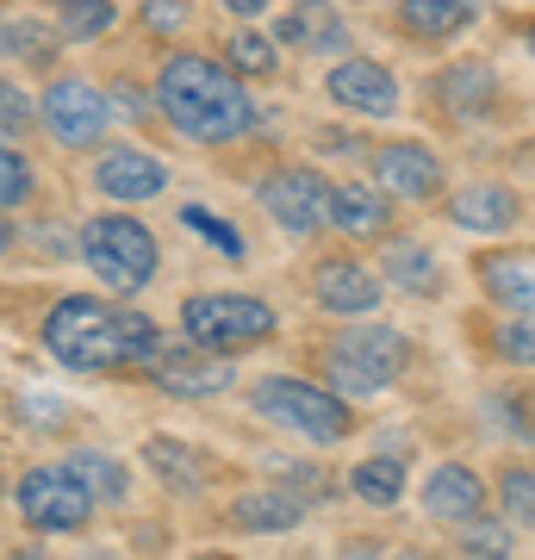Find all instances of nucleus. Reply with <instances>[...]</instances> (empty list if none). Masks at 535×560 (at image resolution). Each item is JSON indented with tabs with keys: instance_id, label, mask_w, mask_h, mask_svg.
I'll return each mask as SVG.
<instances>
[{
	"instance_id": "nucleus-1",
	"label": "nucleus",
	"mask_w": 535,
	"mask_h": 560,
	"mask_svg": "<svg viewBox=\"0 0 535 560\" xmlns=\"http://www.w3.org/2000/svg\"><path fill=\"white\" fill-rule=\"evenodd\" d=\"M156 101L168 113L181 138L194 143H231L249 131L256 106L243 94V81L231 62L219 57H199V50H175V57L156 69Z\"/></svg>"
},
{
	"instance_id": "nucleus-2",
	"label": "nucleus",
	"mask_w": 535,
	"mask_h": 560,
	"mask_svg": "<svg viewBox=\"0 0 535 560\" xmlns=\"http://www.w3.org/2000/svg\"><path fill=\"white\" fill-rule=\"evenodd\" d=\"M156 318H143V312H119V305H100L88 293L75 300H57L50 305V318H44V349L62 361V368H75V374H106V368H131V361H150L156 355Z\"/></svg>"
},
{
	"instance_id": "nucleus-3",
	"label": "nucleus",
	"mask_w": 535,
	"mask_h": 560,
	"mask_svg": "<svg viewBox=\"0 0 535 560\" xmlns=\"http://www.w3.org/2000/svg\"><path fill=\"white\" fill-rule=\"evenodd\" d=\"M81 261L106 280V293L131 300L138 287L156 280L162 249H156V231H150V224L125 219V212H100V219L81 224Z\"/></svg>"
},
{
	"instance_id": "nucleus-4",
	"label": "nucleus",
	"mask_w": 535,
	"mask_h": 560,
	"mask_svg": "<svg viewBox=\"0 0 535 560\" xmlns=\"http://www.w3.org/2000/svg\"><path fill=\"white\" fill-rule=\"evenodd\" d=\"M405 355L411 342L393 324H361V330H342L337 349H330V381H337V399H374L405 374Z\"/></svg>"
},
{
	"instance_id": "nucleus-5",
	"label": "nucleus",
	"mask_w": 535,
	"mask_h": 560,
	"mask_svg": "<svg viewBox=\"0 0 535 560\" xmlns=\"http://www.w3.org/2000/svg\"><path fill=\"white\" fill-rule=\"evenodd\" d=\"M181 330L206 349V355H237L275 337V305L249 300V293H194L181 305Z\"/></svg>"
},
{
	"instance_id": "nucleus-6",
	"label": "nucleus",
	"mask_w": 535,
	"mask_h": 560,
	"mask_svg": "<svg viewBox=\"0 0 535 560\" xmlns=\"http://www.w3.org/2000/svg\"><path fill=\"white\" fill-rule=\"evenodd\" d=\"M256 411L275 418L280 430H293L305 442H342L349 436V399L324 393L312 381H293V374H268L256 381Z\"/></svg>"
},
{
	"instance_id": "nucleus-7",
	"label": "nucleus",
	"mask_w": 535,
	"mask_h": 560,
	"mask_svg": "<svg viewBox=\"0 0 535 560\" xmlns=\"http://www.w3.org/2000/svg\"><path fill=\"white\" fill-rule=\"evenodd\" d=\"M38 119L44 131L62 143V150H94L106 131H113V101L100 94L94 81H81V75H57L50 88H44V101H38Z\"/></svg>"
},
{
	"instance_id": "nucleus-8",
	"label": "nucleus",
	"mask_w": 535,
	"mask_h": 560,
	"mask_svg": "<svg viewBox=\"0 0 535 560\" xmlns=\"http://www.w3.org/2000/svg\"><path fill=\"white\" fill-rule=\"evenodd\" d=\"M20 517L38 536H75L94 517V492L69 474V467H32L20 480Z\"/></svg>"
},
{
	"instance_id": "nucleus-9",
	"label": "nucleus",
	"mask_w": 535,
	"mask_h": 560,
	"mask_svg": "<svg viewBox=\"0 0 535 560\" xmlns=\"http://www.w3.org/2000/svg\"><path fill=\"white\" fill-rule=\"evenodd\" d=\"M143 374H150L162 393H175V399H212V393H224V386L237 381V374H231V361L206 355L187 330H181V337H162L156 355L143 361Z\"/></svg>"
},
{
	"instance_id": "nucleus-10",
	"label": "nucleus",
	"mask_w": 535,
	"mask_h": 560,
	"mask_svg": "<svg viewBox=\"0 0 535 560\" xmlns=\"http://www.w3.org/2000/svg\"><path fill=\"white\" fill-rule=\"evenodd\" d=\"M261 206L275 212L280 231H293V237H312L330 224V180L305 175V168H280V175L261 180Z\"/></svg>"
},
{
	"instance_id": "nucleus-11",
	"label": "nucleus",
	"mask_w": 535,
	"mask_h": 560,
	"mask_svg": "<svg viewBox=\"0 0 535 560\" xmlns=\"http://www.w3.org/2000/svg\"><path fill=\"white\" fill-rule=\"evenodd\" d=\"M324 88H330V101H337V106H349V113H368V119H386V113L398 106L393 69H380V62H368V57L337 62Z\"/></svg>"
},
{
	"instance_id": "nucleus-12",
	"label": "nucleus",
	"mask_w": 535,
	"mask_h": 560,
	"mask_svg": "<svg viewBox=\"0 0 535 560\" xmlns=\"http://www.w3.org/2000/svg\"><path fill=\"white\" fill-rule=\"evenodd\" d=\"M94 187L106 200H156L162 187H168V162L162 156H143V150H106L94 162Z\"/></svg>"
},
{
	"instance_id": "nucleus-13",
	"label": "nucleus",
	"mask_w": 535,
	"mask_h": 560,
	"mask_svg": "<svg viewBox=\"0 0 535 560\" xmlns=\"http://www.w3.org/2000/svg\"><path fill=\"white\" fill-rule=\"evenodd\" d=\"M374 180H380V194H398V200H437L442 162L423 143H386L374 156Z\"/></svg>"
},
{
	"instance_id": "nucleus-14",
	"label": "nucleus",
	"mask_w": 535,
	"mask_h": 560,
	"mask_svg": "<svg viewBox=\"0 0 535 560\" xmlns=\"http://www.w3.org/2000/svg\"><path fill=\"white\" fill-rule=\"evenodd\" d=\"M312 293L324 312H337V318H361V312H374L380 305V280L361 268V261H317L312 275Z\"/></svg>"
},
{
	"instance_id": "nucleus-15",
	"label": "nucleus",
	"mask_w": 535,
	"mask_h": 560,
	"mask_svg": "<svg viewBox=\"0 0 535 560\" xmlns=\"http://www.w3.org/2000/svg\"><path fill=\"white\" fill-rule=\"evenodd\" d=\"M275 32H280V44H293V50H305V57L342 50V38H349V25H342V13L330 7V0H299Z\"/></svg>"
},
{
	"instance_id": "nucleus-16",
	"label": "nucleus",
	"mask_w": 535,
	"mask_h": 560,
	"mask_svg": "<svg viewBox=\"0 0 535 560\" xmlns=\"http://www.w3.org/2000/svg\"><path fill=\"white\" fill-rule=\"evenodd\" d=\"M423 504H430V517H442V523H467V517H479L486 486H479L474 467H455V460H449V467H437V474H430Z\"/></svg>"
},
{
	"instance_id": "nucleus-17",
	"label": "nucleus",
	"mask_w": 535,
	"mask_h": 560,
	"mask_svg": "<svg viewBox=\"0 0 535 560\" xmlns=\"http://www.w3.org/2000/svg\"><path fill=\"white\" fill-rule=\"evenodd\" d=\"M330 224L342 237H380L386 231V194L368 180H337L330 187Z\"/></svg>"
},
{
	"instance_id": "nucleus-18",
	"label": "nucleus",
	"mask_w": 535,
	"mask_h": 560,
	"mask_svg": "<svg viewBox=\"0 0 535 560\" xmlns=\"http://www.w3.org/2000/svg\"><path fill=\"white\" fill-rule=\"evenodd\" d=\"M231 517H237L243 529H256V536H287V529H299V517H305V499H293L287 486H256V492H243V499L231 504Z\"/></svg>"
},
{
	"instance_id": "nucleus-19",
	"label": "nucleus",
	"mask_w": 535,
	"mask_h": 560,
	"mask_svg": "<svg viewBox=\"0 0 535 560\" xmlns=\"http://www.w3.org/2000/svg\"><path fill=\"white\" fill-rule=\"evenodd\" d=\"M455 224L461 231H511L516 224V194L504 180H474L455 194Z\"/></svg>"
},
{
	"instance_id": "nucleus-20",
	"label": "nucleus",
	"mask_w": 535,
	"mask_h": 560,
	"mask_svg": "<svg viewBox=\"0 0 535 560\" xmlns=\"http://www.w3.org/2000/svg\"><path fill=\"white\" fill-rule=\"evenodd\" d=\"M437 94H442L449 113H486L492 94H498V81H492L486 62H455V69H442L437 75Z\"/></svg>"
},
{
	"instance_id": "nucleus-21",
	"label": "nucleus",
	"mask_w": 535,
	"mask_h": 560,
	"mask_svg": "<svg viewBox=\"0 0 535 560\" xmlns=\"http://www.w3.org/2000/svg\"><path fill=\"white\" fill-rule=\"evenodd\" d=\"M143 460H150V474L168 480L175 492H199V486H206V460H199L187 442H168V436L143 442Z\"/></svg>"
},
{
	"instance_id": "nucleus-22",
	"label": "nucleus",
	"mask_w": 535,
	"mask_h": 560,
	"mask_svg": "<svg viewBox=\"0 0 535 560\" xmlns=\"http://www.w3.org/2000/svg\"><path fill=\"white\" fill-rule=\"evenodd\" d=\"M486 293L511 312H535V256H504L486 261Z\"/></svg>"
},
{
	"instance_id": "nucleus-23",
	"label": "nucleus",
	"mask_w": 535,
	"mask_h": 560,
	"mask_svg": "<svg viewBox=\"0 0 535 560\" xmlns=\"http://www.w3.org/2000/svg\"><path fill=\"white\" fill-rule=\"evenodd\" d=\"M405 32H417V38H449V32H461V25L474 20V7L467 0H405Z\"/></svg>"
},
{
	"instance_id": "nucleus-24",
	"label": "nucleus",
	"mask_w": 535,
	"mask_h": 560,
	"mask_svg": "<svg viewBox=\"0 0 535 560\" xmlns=\"http://www.w3.org/2000/svg\"><path fill=\"white\" fill-rule=\"evenodd\" d=\"M349 492L368 499V504H398L405 499V460H393V455L361 460L356 474H349Z\"/></svg>"
},
{
	"instance_id": "nucleus-25",
	"label": "nucleus",
	"mask_w": 535,
	"mask_h": 560,
	"mask_svg": "<svg viewBox=\"0 0 535 560\" xmlns=\"http://www.w3.org/2000/svg\"><path fill=\"white\" fill-rule=\"evenodd\" d=\"M113 0H62L57 7V38H69V44H94V38H106L113 32Z\"/></svg>"
},
{
	"instance_id": "nucleus-26",
	"label": "nucleus",
	"mask_w": 535,
	"mask_h": 560,
	"mask_svg": "<svg viewBox=\"0 0 535 560\" xmlns=\"http://www.w3.org/2000/svg\"><path fill=\"white\" fill-rule=\"evenodd\" d=\"M386 275L398 280V287H411V293H430L437 287V256L423 249V243H386Z\"/></svg>"
},
{
	"instance_id": "nucleus-27",
	"label": "nucleus",
	"mask_w": 535,
	"mask_h": 560,
	"mask_svg": "<svg viewBox=\"0 0 535 560\" xmlns=\"http://www.w3.org/2000/svg\"><path fill=\"white\" fill-rule=\"evenodd\" d=\"M0 57L50 62L57 57V32H44V25H32V20H0Z\"/></svg>"
},
{
	"instance_id": "nucleus-28",
	"label": "nucleus",
	"mask_w": 535,
	"mask_h": 560,
	"mask_svg": "<svg viewBox=\"0 0 535 560\" xmlns=\"http://www.w3.org/2000/svg\"><path fill=\"white\" fill-rule=\"evenodd\" d=\"M224 57H231V69H237V75L268 81V75H275V62H280V50H275V38H268V32H231Z\"/></svg>"
},
{
	"instance_id": "nucleus-29",
	"label": "nucleus",
	"mask_w": 535,
	"mask_h": 560,
	"mask_svg": "<svg viewBox=\"0 0 535 560\" xmlns=\"http://www.w3.org/2000/svg\"><path fill=\"white\" fill-rule=\"evenodd\" d=\"M38 194V175H32V162L13 150V143L0 138V212H13V206H25Z\"/></svg>"
},
{
	"instance_id": "nucleus-30",
	"label": "nucleus",
	"mask_w": 535,
	"mask_h": 560,
	"mask_svg": "<svg viewBox=\"0 0 535 560\" xmlns=\"http://www.w3.org/2000/svg\"><path fill=\"white\" fill-rule=\"evenodd\" d=\"M69 474H75L88 492H100V499H125V467L106 455H75L69 460Z\"/></svg>"
},
{
	"instance_id": "nucleus-31",
	"label": "nucleus",
	"mask_w": 535,
	"mask_h": 560,
	"mask_svg": "<svg viewBox=\"0 0 535 560\" xmlns=\"http://www.w3.org/2000/svg\"><path fill=\"white\" fill-rule=\"evenodd\" d=\"M181 224H187V231H199V237L212 243V249H224V256H243L237 224H224L219 212H206V206H181Z\"/></svg>"
},
{
	"instance_id": "nucleus-32",
	"label": "nucleus",
	"mask_w": 535,
	"mask_h": 560,
	"mask_svg": "<svg viewBox=\"0 0 535 560\" xmlns=\"http://www.w3.org/2000/svg\"><path fill=\"white\" fill-rule=\"evenodd\" d=\"M504 511L535 523V474L530 467H511V474H504Z\"/></svg>"
},
{
	"instance_id": "nucleus-33",
	"label": "nucleus",
	"mask_w": 535,
	"mask_h": 560,
	"mask_svg": "<svg viewBox=\"0 0 535 560\" xmlns=\"http://www.w3.org/2000/svg\"><path fill=\"white\" fill-rule=\"evenodd\" d=\"M187 0H143V25L150 32H187Z\"/></svg>"
},
{
	"instance_id": "nucleus-34",
	"label": "nucleus",
	"mask_w": 535,
	"mask_h": 560,
	"mask_svg": "<svg viewBox=\"0 0 535 560\" xmlns=\"http://www.w3.org/2000/svg\"><path fill=\"white\" fill-rule=\"evenodd\" d=\"M498 355H504V361H535V324L530 318L504 324V330H498Z\"/></svg>"
},
{
	"instance_id": "nucleus-35",
	"label": "nucleus",
	"mask_w": 535,
	"mask_h": 560,
	"mask_svg": "<svg viewBox=\"0 0 535 560\" xmlns=\"http://www.w3.org/2000/svg\"><path fill=\"white\" fill-rule=\"evenodd\" d=\"M467 548H474V555H504V523L467 517Z\"/></svg>"
},
{
	"instance_id": "nucleus-36",
	"label": "nucleus",
	"mask_w": 535,
	"mask_h": 560,
	"mask_svg": "<svg viewBox=\"0 0 535 560\" xmlns=\"http://www.w3.org/2000/svg\"><path fill=\"white\" fill-rule=\"evenodd\" d=\"M0 119L13 125V131H32V106H25V94L13 81H0Z\"/></svg>"
},
{
	"instance_id": "nucleus-37",
	"label": "nucleus",
	"mask_w": 535,
	"mask_h": 560,
	"mask_svg": "<svg viewBox=\"0 0 535 560\" xmlns=\"http://www.w3.org/2000/svg\"><path fill=\"white\" fill-rule=\"evenodd\" d=\"M219 7H224V13H237V20H256L268 0H219Z\"/></svg>"
},
{
	"instance_id": "nucleus-38",
	"label": "nucleus",
	"mask_w": 535,
	"mask_h": 560,
	"mask_svg": "<svg viewBox=\"0 0 535 560\" xmlns=\"http://www.w3.org/2000/svg\"><path fill=\"white\" fill-rule=\"evenodd\" d=\"M337 560H380V555H374V548H368V541H361V548H342Z\"/></svg>"
},
{
	"instance_id": "nucleus-39",
	"label": "nucleus",
	"mask_w": 535,
	"mask_h": 560,
	"mask_svg": "<svg viewBox=\"0 0 535 560\" xmlns=\"http://www.w3.org/2000/svg\"><path fill=\"white\" fill-rule=\"evenodd\" d=\"M7 560H44L38 548H20V555H7Z\"/></svg>"
},
{
	"instance_id": "nucleus-40",
	"label": "nucleus",
	"mask_w": 535,
	"mask_h": 560,
	"mask_svg": "<svg viewBox=\"0 0 535 560\" xmlns=\"http://www.w3.org/2000/svg\"><path fill=\"white\" fill-rule=\"evenodd\" d=\"M7 243H13V231H7V224H0V249H7Z\"/></svg>"
},
{
	"instance_id": "nucleus-41",
	"label": "nucleus",
	"mask_w": 535,
	"mask_h": 560,
	"mask_svg": "<svg viewBox=\"0 0 535 560\" xmlns=\"http://www.w3.org/2000/svg\"><path fill=\"white\" fill-rule=\"evenodd\" d=\"M398 560H437V555H398Z\"/></svg>"
},
{
	"instance_id": "nucleus-42",
	"label": "nucleus",
	"mask_w": 535,
	"mask_h": 560,
	"mask_svg": "<svg viewBox=\"0 0 535 560\" xmlns=\"http://www.w3.org/2000/svg\"><path fill=\"white\" fill-rule=\"evenodd\" d=\"M474 560H511V555H474Z\"/></svg>"
},
{
	"instance_id": "nucleus-43",
	"label": "nucleus",
	"mask_w": 535,
	"mask_h": 560,
	"mask_svg": "<svg viewBox=\"0 0 535 560\" xmlns=\"http://www.w3.org/2000/svg\"><path fill=\"white\" fill-rule=\"evenodd\" d=\"M194 560H231V555H194Z\"/></svg>"
},
{
	"instance_id": "nucleus-44",
	"label": "nucleus",
	"mask_w": 535,
	"mask_h": 560,
	"mask_svg": "<svg viewBox=\"0 0 535 560\" xmlns=\"http://www.w3.org/2000/svg\"><path fill=\"white\" fill-rule=\"evenodd\" d=\"M530 50H535V32H530Z\"/></svg>"
}]
</instances>
